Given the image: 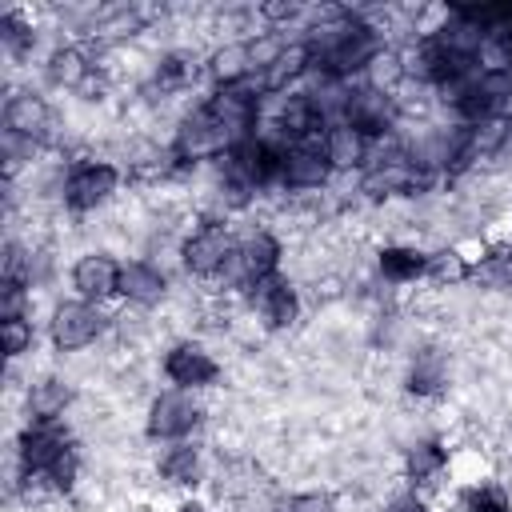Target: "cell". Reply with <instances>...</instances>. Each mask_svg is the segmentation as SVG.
<instances>
[{
    "mask_svg": "<svg viewBox=\"0 0 512 512\" xmlns=\"http://www.w3.org/2000/svg\"><path fill=\"white\" fill-rule=\"evenodd\" d=\"M16 480L48 492H72L80 480V444L64 420H28L16 432Z\"/></svg>",
    "mask_w": 512,
    "mask_h": 512,
    "instance_id": "6da1fadb",
    "label": "cell"
},
{
    "mask_svg": "<svg viewBox=\"0 0 512 512\" xmlns=\"http://www.w3.org/2000/svg\"><path fill=\"white\" fill-rule=\"evenodd\" d=\"M120 184H124L120 164H112L104 156H80L60 176V204L72 216H88V212H100L104 204H112Z\"/></svg>",
    "mask_w": 512,
    "mask_h": 512,
    "instance_id": "7a4b0ae2",
    "label": "cell"
},
{
    "mask_svg": "<svg viewBox=\"0 0 512 512\" xmlns=\"http://www.w3.org/2000/svg\"><path fill=\"white\" fill-rule=\"evenodd\" d=\"M232 252H236V232L228 228L224 216H204L180 236V248H176L180 268L192 280H216V284L232 264Z\"/></svg>",
    "mask_w": 512,
    "mask_h": 512,
    "instance_id": "3957f363",
    "label": "cell"
},
{
    "mask_svg": "<svg viewBox=\"0 0 512 512\" xmlns=\"http://www.w3.org/2000/svg\"><path fill=\"white\" fill-rule=\"evenodd\" d=\"M280 264H284V244L272 228H248L236 236V252H232V264L224 268L220 284L232 288V292H256L264 280L280 276Z\"/></svg>",
    "mask_w": 512,
    "mask_h": 512,
    "instance_id": "277c9868",
    "label": "cell"
},
{
    "mask_svg": "<svg viewBox=\"0 0 512 512\" xmlns=\"http://www.w3.org/2000/svg\"><path fill=\"white\" fill-rule=\"evenodd\" d=\"M44 328H48V344L56 352H84V348H92L96 340L108 336L112 316L104 312V304H88V300L72 296V300L52 304Z\"/></svg>",
    "mask_w": 512,
    "mask_h": 512,
    "instance_id": "5b68a950",
    "label": "cell"
},
{
    "mask_svg": "<svg viewBox=\"0 0 512 512\" xmlns=\"http://www.w3.org/2000/svg\"><path fill=\"white\" fill-rule=\"evenodd\" d=\"M204 424V404L200 392L184 388H160L148 408H144V436L152 444H172V440H192Z\"/></svg>",
    "mask_w": 512,
    "mask_h": 512,
    "instance_id": "8992f818",
    "label": "cell"
},
{
    "mask_svg": "<svg viewBox=\"0 0 512 512\" xmlns=\"http://www.w3.org/2000/svg\"><path fill=\"white\" fill-rule=\"evenodd\" d=\"M160 372L168 380V388H184V392H204L220 380V360L212 356L208 344L184 336V340H172L160 356Z\"/></svg>",
    "mask_w": 512,
    "mask_h": 512,
    "instance_id": "52a82bcc",
    "label": "cell"
},
{
    "mask_svg": "<svg viewBox=\"0 0 512 512\" xmlns=\"http://www.w3.org/2000/svg\"><path fill=\"white\" fill-rule=\"evenodd\" d=\"M344 124H352L356 132H364L372 144L392 136L396 120H400V100L392 92H380L372 84H348V96H344V112H340Z\"/></svg>",
    "mask_w": 512,
    "mask_h": 512,
    "instance_id": "ba28073f",
    "label": "cell"
},
{
    "mask_svg": "<svg viewBox=\"0 0 512 512\" xmlns=\"http://www.w3.org/2000/svg\"><path fill=\"white\" fill-rule=\"evenodd\" d=\"M336 176L328 152H324V132L284 144V164H280V188L284 192H320Z\"/></svg>",
    "mask_w": 512,
    "mask_h": 512,
    "instance_id": "9c48e42d",
    "label": "cell"
},
{
    "mask_svg": "<svg viewBox=\"0 0 512 512\" xmlns=\"http://www.w3.org/2000/svg\"><path fill=\"white\" fill-rule=\"evenodd\" d=\"M52 124H56L52 108L40 92H32V88L8 92V100H4V136L20 140V144H32L40 152L52 140Z\"/></svg>",
    "mask_w": 512,
    "mask_h": 512,
    "instance_id": "30bf717a",
    "label": "cell"
},
{
    "mask_svg": "<svg viewBox=\"0 0 512 512\" xmlns=\"http://www.w3.org/2000/svg\"><path fill=\"white\" fill-rule=\"evenodd\" d=\"M120 268H124V260H116L112 252L88 248V252H80V256L72 260L68 284H72V292H76L80 300H88V304H108V300L120 296Z\"/></svg>",
    "mask_w": 512,
    "mask_h": 512,
    "instance_id": "8fae6325",
    "label": "cell"
},
{
    "mask_svg": "<svg viewBox=\"0 0 512 512\" xmlns=\"http://www.w3.org/2000/svg\"><path fill=\"white\" fill-rule=\"evenodd\" d=\"M248 304H252V312H256V320H260L264 332H288L300 320V312H304L300 288L284 272L272 276V280H264L256 292H248Z\"/></svg>",
    "mask_w": 512,
    "mask_h": 512,
    "instance_id": "7c38bea8",
    "label": "cell"
},
{
    "mask_svg": "<svg viewBox=\"0 0 512 512\" xmlns=\"http://www.w3.org/2000/svg\"><path fill=\"white\" fill-rule=\"evenodd\" d=\"M272 128H276L272 136H280L284 144H296V140L320 136V132L328 128V120H324V112H320L312 88H292V92L280 96V104H276V124H272Z\"/></svg>",
    "mask_w": 512,
    "mask_h": 512,
    "instance_id": "4fadbf2b",
    "label": "cell"
},
{
    "mask_svg": "<svg viewBox=\"0 0 512 512\" xmlns=\"http://www.w3.org/2000/svg\"><path fill=\"white\" fill-rule=\"evenodd\" d=\"M452 384V356L436 344H424L408 356V368H404V392L416 396V400H436L444 388Z\"/></svg>",
    "mask_w": 512,
    "mask_h": 512,
    "instance_id": "5bb4252c",
    "label": "cell"
},
{
    "mask_svg": "<svg viewBox=\"0 0 512 512\" xmlns=\"http://www.w3.org/2000/svg\"><path fill=\"white\" fill-rule=\"evenodd\" d=\"M164 296H168V272L156 260H144V256L124 260V268H120V300L124 304L148 312V308L164 304Z\"/></svg>",
    "mask_w": 512,
    "mask_h": 512,
    "instance_id": "9a60e30c",
    "label": "cell"
},
{
    "mask_svg": "<svg viewBox=\"0 0 512 512\" xmlns=\"http://www.w3.org/2000/svg\"><path fill=\"white\" fill-rule=\"evenodd\" d=\"M156 476L168 488H196L204 480V448L196 440H172L156 448Z\"/></svg>",
    "mask_w": 512,
    "mask_h": 512,
    "instance_id": "2e32d148",
    "label": "cell"
},
{
    "mask_svg": "<svg viewBox=\"0 0 512 512\" xmlns=\"http://www.w3.org/2000/svg\"><path fill=\"white\" fill-rule=\"evenodd\" d=\"M448 464H452V456H448L444 440H436V436L412 440V444L404 448V480H408V488H416V492L440 484L444 472H448Z\"/></svg>",
    "mask_w": 512,
    "mask_h": 512,
    "instance_id": "e0dca14e",
    "label": "cell"
},
{
    "mask_svg": "<svg viewBox=\"0 0 512 512\" xmlns=\"http://www.w3.org/2000/svg\"><path fill=\"white\" fill-rule=\"evenodd\" d=\"M76 404V388L64 376H36L24 392L28 420H64V412Z\"/></svg>",
    "mask_w": 512,
    "mask_h": 512,
    "instance_id": "ac0fdd59",
    "label": "cell"
},
{
    "mask_svg": "<svg viewBox=\"0 0 512 512\" xmlns=\"http://www.w3.org/2000/svg\"><path fill=\"white\" fill-rule=\"evenodd\" d=\"M324 152H328L336 172H356V168L364 172L368 160H372V140L364 132H356L352 124L336 120V124L324 128Z\"/></svg>",
    "mask_w": 512,
    "mask_h": 512,
    "instance_id": "d6986e66",
    "label": "cell"
},
{
    "mask_svg": "<svg viewBox=\"0 0 512 512\" xmlns=\"http://www.w3.org/2000/svg\"><path fill=\"white\" fill-rule=\"evenodd\" d=\"M376 272L384 284H396V288L428 280V252L416 244H384L376 248Z\"/></svg>",
    "mask_w": 512,
    "mask_h": 512,
    "instance_id": "ffe728a7",
    "label": "cell"
},
{
    "mask_svg": "<svg viewBox=\"0 0 512 512\" xmlns=\"http://www.w3.org/2000/svg\"><path fill=\"white\" fill-rule=\"evenodd\" d=\"M212 88H232V84H248L256 80L252 72V56H248V40H224L212 48L208 64H204Z\"/></svg>",
    "mask_w": 512,
    "mask_h": 512,
    "instance_id": "44dd1931",
    "label": "cell"
},
{
    "mask_svg": "<svg viewBox=\"0 0 512 512\" xmlns=\"http://www.w3.org/2000/svg\"><path fill=\"white\" fill-rule=\"evenodd\" d=\"M92 76V56L80 48V44H56L48 56H44V80L52 88H64V92H76L84 88Z\"/></svg>",
    "mask_w": 512,
    "mask_h": 512,
    "instance_id": "7402d4cb",
    "label": "cell"
},
{
    "mask_svg": "<svg viewBox=\"0 0 512 512\" xmlns=\"http://www.w3.org/2000/svg\"><path fill=\"white\" fill-rule=\"evenodd\" d=\"M192 76H196V60L188 52H164L152 68L148 88L160 92V96H172V92H184L192 84Z\"/></svg>",
    "mask_w": 512,
    "mask_h": 512,
    "instance_id": "603a6c76",
    "label": "cell"
},
{
    "mask_svg": "<svg viewBox=\"0 0 512 512\" xmlns=\"http://www.w3.org/2000/svg\"><path fill=\"white\" fill-rule=\"evenodd\" d=\"M468 280H476L492 292H512V248H488V252L472 256Z\"/></svg>",
    "mask_w": 512,
    "mask_h": 512,
    "instance_id": "cb8c5ba5",
    "label": "cell"
},
{
    "mask_svg": "<svg viewBox=\"0 0 512 512\" xmlns=\"http://www.w3.org/2000/svg\"><path fill=\"white\" fill-rule=\"evenodd\" d=\"M0 48H4L8 60L32 56V48H36V28H32V20H28L20 8L0 12Z\"/></svg>",
    "mask_w": 512,
    "mask_h": 512,
    "instance_id": "d4e9b609",
    "label": "cell"
},
{
    "mask_svg": "<svg viewBox=\"0 0 512 512\" xmlns=\"http://www.w3.org/2000/svg\"><path fill=\"white\" fill-rule=\"evenodd\" d=\"M456 504H460V512H512V496L496 480H472V484H464L460 496H456Z\"/></svg>",
    "mask_w": 512,
    "mask_h": 512,
    "instance_id": "484cf974",
    "label": "cell"
},
{
    "mask_svg": "<svg viewBox=\"0 0 512 512\" xmlns=\"http://www.w3.org/2000/svg\"><path fill=\"white\" fill-rule=\"evenodd\" d=\"M364 84H372V88H380V92H400L404 84H408V72H404V52H396V48H384L372 64H368V72H364Z\"/></svg>",
    "mask_w": 512,
    "mask_h": 512,
    "instance_id": "4316f807",
    "label": "cell"
},
{
    "mask_svg": "<svg viewBox=\"0 0 512 512\" xmlns=\"http://www.w3.org/2000/svg\"><path fill=\"white\" fill-rule=\"evenodd\" d=\"M244 40H248V56H252V72L256 76H264L288 48V36H280V28H264V32L244 36Z\"/></svg>",
    "mask_w": 512,
    "mask_h": 512,
    "instance_id": "83f0119b",
    "label": "cell"
},
{
    "mask_svg": "<svg viewBox=\"0 0 512 512\" xmlns=\"http://www.w3.org/2000/svg\"><path fill=\"white\" fill-rule=\"evenodd\" d=\"M472 264L460 248H440V252H428V280L432 284H460L468 280Z\"/></svg>",
    "mask_w": 512,
    "mask_h": 512,
    "instance_id": "f1b7e54d",
    "label": "cell"
},
{
    "mask_svg": "<svg viewBox=\"0 0 512 512\" xmlns=\"http://www.w3.org/2000/svg\"><path fill=\"white\" fill-rule=\"evenodd\" d=\"M0 344H4V356L8 360H20L36 348V328L28 316H16V320H0Z\"/></svg>",
    "mask_w": 512,
    "mask_h": 512,
    "instance_id": "f546056e",
    "label": "cell"
},
{
    "mask_svg": "<svg viewBox=\"0 0 512 512\" xmlns=\"http://www.w3.org/2000/svg\"><path fill=\"white\" fill-rule=\"evenodd\" d=\"M272 512H340V504H336V496L332 492H324V488H304V492H292L280 508H272Z\"/></svg>",
    "mask_w": 512,
    "mask_h": 512,
    "instance_id": "4dcf8cb0",
    "label": "cell"
},
{
    "mask_svg": "<svg viewBox=\"0 0 512 512\" xmlns=\"http://www.w3.org/2000/svg\"><path fill=\"white\" fill-rule=\"evenodd\" d=\"M28 308H32V288L20 280H4L0 284V320L28 316Z\"/></svg>",
    "mask_w": 512,
    "mask_h": 512,
    "instance_id": "1f68e13d",
    "label": "cell"
},
{
    "mask_svg": "<svg viewBox=\"0 0 512 512\" xmlns=\"http://www.w3.org/2000/svg\"><path fill=\"white\" fill-rule=\"evenodd\" d=\"M376 512H432L428 508V500L416 492V488H404V492H396V496H388Z\"/></svg>",
    "mask_w": 512,
    "mask_h": 512,
    "instance_id": "d6a6232c",
    "label": "cell"
},
{
    "mask_svg": "<svg viewBox=\"0 0 512 512\" xmlns=\"http://www.w3.org/2000/svg\"><path fill=\"white\" fill-rule=\"evenodd\" d=\"M296 12H300L296 4H264L260 8V16H268V20H292Z\"/></svg>",
    "mask_w": 512,
    "mask_h": 512,
    "instance_id": "836d02e7",
    "label": "cell"
}]
</instances>
